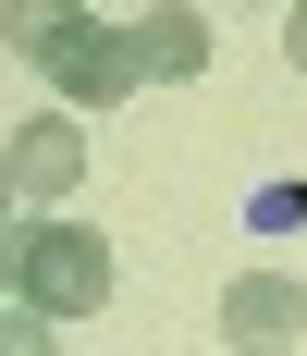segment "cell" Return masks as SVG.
<instances>
[{"mask_svg": "<svg viewBox=\"0 0 307 356\" xmlns=\"http://www.w3.org/2000/svg\"><path fill=\"white\" fill-rule=\"evenodd\" d=\"M0 356H62V332L37 320V307H0Z\"/></svg>", "mask_w": 307, "mask_h": 356, "instance_id": "52a82bcc", "label": "cell"}, {"mask_svg": "<svg viewBox=\"0 0 307 356\" xmlns=\"http://www.w3.org/2000/svg\"><path fill=\"white\" fill-rule=\"evenodd\" d=\"M37 74L62 86V111H111V99H136V37L99 25V13H74V25L37 49Z\"/></svg>", "mask_w": 307, "mask_h": 356, "instance_id": "7a4b0ae2", "label": "cell"}, {"mask_svg": "<svg viewBox=\"0 0 307 356\" xmlns=\"http://www.w3.org/2000/svg\"><path fill=\"white\" fill-rule=\"evenodd\" d=\"M0 221H13V172H0Z\"/></svg>", "mask_w": 307, "mask_h": 356, "instance_id": "9c48e42d", "label": "cell"}, {"mask_svg": "<svg viewBox=\"0 0 307 356\" xmlns=\"http://www.w3.org/2000/svg\"><path fill=\"white\" fill-rule=\"evenodd\" d=\"M0 172H13V197H74L86 184V123L74 111H37L25 136L0 147Z\"/></svg>", "mask_w": 307, "mask_h": 356, "instance_id": "277c9868", "label": "cell"}, {"mask_svg": "<svg viewBox=\"0 0 307 356\" xmlns=\"http://www.w3.org/2000/svg\"><path fill=\"white\" fill-rule=\"evenodd\" d=\"M283 49H295V74H307V0H295V25H283Z\"/></svg>", "mask_w": 307, "mask_h": 356, "instance_id": "ba28073f", "label": "cell"}, {"mask_svg": "<svg viewBox=\"0 0 307 356\" xmlns=\"http://www.w3.org/2000/svg\"><path fill=\"white\" fill-rule=\"evenodd\" d=\"M0 307H13V270H0Z\"/></svg>", "mask_w": 307, "mask_h": 356, "instance_id": "30bf717a", "label": "cell"}, {"mask_svg": "<svg viewBox=\"0 0 307 356\" xmlns=\"http://www.w3.org/2000/svg\"><path fill=\"white\" fill-rule=\"evenodd\" d=\"M123 37H136V86H197L209 74V25L184 13V0H160V13L123 25Z\"/></svg>", "mask_w": 307, "mask_h": 356, "instance_id": "5b68a950", "label": "cell"}, {"mask_svg": "<svg viewBox=\"0 0 307 356\" xmlns=\"http://www.w3.org/2000/svg\"><path fill=\"white\" fill-rule=\"evenodd\" d=\"M74 13H86V0H0V37H13V49L37 62V49H49V37H62Z\"/></svg>", "mask_w": 307, "mask_h": 356, "instance_id": "8992f818", "label": "cell"}, {"mask_svg": "<svg viewBox=\"0 0 307 356\" xmlns=\"http://www.w3.org/2000/svg\"><path fill=\"white\" fill-rule=\"evenodd\" d=\"M0 270H13V307H37L49 332L86 320V307L111 295V246L86 234V221H25V234H0Z\"/></svg>", "mask_w": 307, "mask_h": 356, "instance_id": "6da1fadb", "label": "cell"}, {"mask_svg": "<svg viewBox=\"0 0 307 356\" xmlns=\"http://www.w3.org/2000/svg\"><path fill=\"white\" fill-rule=\"evenodd\" d=\"M295 332H307L295 270H246V283H221V344H234V356H283Z\"/></svg>", "mask_w": 307, "mask_h": 356, "instance_id": "3957f363", "label": "cell"}]
</instances>
